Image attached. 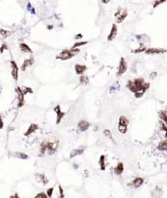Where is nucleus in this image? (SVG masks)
<instances>
[{"instance_id":"nucleus-6","label":"nucleus","mask_w":167,"mask_h":198,"mask_svg":"<svg viewBox=\"0 0 167 198\" xmlns=\"http://www.w3.org/2000/svg\"><path fill=\"white\" fill-rule=\"evenodd\" d=\"M128 69L127 66V63L125 60V58L121 57L119 61V65H118V68H117V77H121L123 74H124Z\"/></svg>"},{"instance_id":"nucleus-13","label":"nucleus","mask_w":167,"mask_h":198,"mask_svg":"<svg viewBox=\"0 0 167 198\" xmlns=\"http://www.w3.org/2000/svg\"><path fill=\"white\" fill-rule=\"evenodd\" d=\"M167 51L165 49L162 48H155V47H151V48H147L145 51V53L147 55H158V54H163L165 53Z\"/></svg>"},{"instance_id":"nucleus-9","label":"nucleus","mask_w":167,"mask_h":198,"mask_svg":"<svg viewBox=\"0 0 167 198\" xmlns=\"http://www.w3.org/2000/svg\"><path fill=\"white\" fill-rule=\"evenodd\" d=\"M11 76L16 82L18 81L19 79V67H18L16 61L11 60Z\"/></svg>"},{"instance_id":"nucleus-8","label":"nucleus","mask_w":167,"mask_h":198,"mask_svg":"<svg viewBox=\"0 0 167 198\" xmlns=\"http://www.w3.org/2000/svg\"><path fill=\"white\" fill-rule=\"evenodd\" d=\"M144 178H142V177H136L134 178V179H132V180L127 183V186L130 187V188H140L142 185L144 184Z\"/></svg>"},{"instance_id":"nucleus-18","label":"nucleus","mask_w":167,"mask_h":198,"mask_svg":"<svg viewBox=\"0 0 167 198\" xmlns=\"http://www.w3.org/2000/svg\"><path fill=\"white\" fill-rule=\"evenodd\" d=\"M38 127H39L38 125L35 124V123H32V124L28 127L27 131H26L25 132H24V136H29V135H31L32 134L35 133L37 131H38Z\"/></svg>"},{"instance_id":"nucleus-11","label":"nucleus","mask_w":167,"mask_h":198,"mask_svg":"<svg viewBox=\"0 0 167 198\" xmlns=\"http://www.w3.org/2000/svg\"><path fill=\"white\" fill-rule=\"evenodd\" d=\"M85 150H86L85 146H80V147L75 148V149H73V150L71 151L70 155H69V158L73 159V158L76 157L78 156L82 155V154L84 153V152H85Z\"/></svg>"},{"instance_id":"nucleus-37","label":"nucleus","mask_w":167,"mask_h":198,"mask_svg":"<svg viewBox=\"0 0 167 198\" xmlns=\"http://www.w3.org/2000/svg\"><path fill=\"white\" fill-rule=\"evenodd\" d=\"M27 8H28V10L29 11H31V13H35V11H34V9L32 8V6H31V4L30 3H28V7H27Z\"/></svg>"},{"instance_id":"nucleus-3","label":"nucleus","mask_w":167,"mask_h":198,"mask_svg":"<svg viewBox=\"0 0 167 198\" xmlns=\"http://www.w3.org/2000/svg\"><path fill=\"white\" fill-rule=\"evenodd\" d=\"M129 124H130V121L126 116H124V115L120 116L119 119H118V123H117V129H118V131L122 135L126 134L128 132Z\"/></svg>"},{"instance_id":"nucleus-23","label":"nucleus","mask_w":167,"mask_h":198,"mask_svg":"<svg viewBox=\"0 0 167 198\" xmlns=\"http://www.w3.org/2000/svg\"><path fill=\"white\" fill-rule=\"evenodd\" d=\"M20 50L22 53H33L32 49L30 48L26 43H21L20 44Z\"/></svg>"},{"instance_id":"nucleus-30","label":"nucleus","mask_w":167,"mask_h":198,"mask_svg":"<svg viewBox=\"0 0 167 198\" xmlns=\"http://www.w3.org/2000/svg\"><path fill=\"white\" fill-rule=\"evenodd\" d=\"M159 124H160V130H162V131H164V132L165 133V138H167V125L165 124V123H164L163 122H162V121H160Z\"/></svg>"},{"instance_id":"nucleus-28","label":"nucleus","mask_w":167,"mask_h":198,"mask_svg":"<svg viewBox=\"0 0 167 198\" xmlns=\"http://www.w3.org/2000/svg\"><path fill=\"white\" fill-rule=\"evenodd\" d=\"M15 156L17 158L21 159V160H27V159H29V156L27 155L26 153H24V152H16Z\"/></svg>"},{"instance_id":"nucleus-19","label":"nucleus","mask_w":167,"mask_h":198,"mask_svg":"<svg viewBox=\"0 0 167 198\" xmlns=\"http://www.w3.org/2000/svg\"><path fill=\"white\" fill-rule=\"evenodd\" d=\"M74 69H75V73L78 75H83V73L87 69V67L84 65H80L77 64L74 66Z\"/></svg>"},{"instance_id":"nucleus-32","label":"nucleus","mask_w":167,"mask_h":198,"mask_svg":"<svg viewBox=\"0 0 167 198\" xmlns=\"http://www.w3.org/2000/svg\"><path fill=\"white\" fill-rule=\"evenodd\" d=\"M21 89H22V91H23V92H24V95H26L27 94H32L33 92H34L33 90H32V88L28 87V86H23V87H22Z\"/></svg>"},{"instance_id":"nucleus-16","label":"nucleus","mask_w":167,"mask_h":198,"mask_svg":"<svg viewBox=\"0 0 167 198\" xmlns=\"http://www.w3.org/2000/svg\"><path fill=\"white\" fill-rule=\"evenodd\" d=\"M34 64V59L32 58V57H31V58H28V59H26V60H24V62H23V64L21 65V71L24 72V71H25V70L27 69L28 67L32 66Z\"/></svg>"},{"instance_id":"nucleus-12","label":"nucleus","mask_w":167,"mask_h":198,"mask_svg":"<svg viewBox=\"0 0 167 198\" xmlns=\"http://www.w3.org/2000/svg\"><path fill=\"white\" fill-rule=\"evenodd\" d=\"M91 124L90 122L86 120H81L78 123V129L79 130L80 132H85L90 128Z\"/></svg>"},{"instance_id":"nucleus-4","label":"nucleus","mask_w":167,"mask_h":198,"mask_svg":"<svg viewBox=\"0 0 167 198\" xmlns=\"http://www.w3.org/2000/svg\"><path fill=\"white\" fill-rule=\"evenodd\" d=\"M47 153L48 155H54L57 152L59 148V140H47Z\"/></svg>"},{"instance_id":"nucleus-42","label":"nucleus","mask_w":167,"mask_h":198,"mask_svg":"<svg viewBox=\"0 0 167 198\" xmlns=\"http://www.w3.org/2000/svg\"><path fill=\"white\" fill-rule=\"evenodd\" d=\"M101 2L104 3V4H107L110 2V0H101Z\"/></svg>"},{"instance_id":"nucleus-36","label":"nucleus","mask_w":167,"mask_h":198,"mask_svg":"<svg viewBox=\"0 0 167 198\" xmlns=\"http://www.w3.org/2000/svg\"><path fill=\"white\" fill-rule=\"evenodd\" d=\"M9 34L8 31H7V30H4V29H0V34H1L3 37H6L8 36Z\"/></svg>"},{"instance_id":"nucleus-29","label":"nucleus","mask_w":167,"mask_h":198,"mask_svg":"<svg viewBox=\"0 0 167 198\" xmlns=\"http://www.w3.org/2000/svg\"><path fill=\"white\" fill-rule=\"evenodd\" d=\"M58 197L59 198H65V190L60 184L58 185Z\"/></svg>"},{"instance_id":"nucleus-22","label":"nucleus","mask_w":167,"mask_h":198,"mask_svg":"<svg viewBox=\"0 0 167 198\" xmlns=\"http://www.w3.org/2000/svg\"><path fill=\"white\" fill-rule=\"evenodd\" d=\"M157 148L160 152H167V139L160 141L157 144Z\"/></svg>"},{"instance_id":"nucleus-2","label":"nucleus","mask_w":167,"mask_h":198,"mask_svg":"<svg viewBox=\"0 0 167 198\" xmlns=\"http://www.w3.org/2000/svg\"><path fill=\"white\" fill-rule=\"evenodd\" d=\"M80 52L79 48H71V49H65V50L61 51L57 55L56 59L60 60H68L73 58L74 56L78 55Z\"/></svg>"},{"instance_id":"nucleus-26","label":"nucleus","mask_w":167,"mask_h":198,"mask_svg":"<svg viewBox=\"0 0 167 198\" xmlns=\"http://www.w3.org/2000/svg\"><path fill=\"white\" fill-rule=\"evenodd\" d=\"M89 78L85 75H81L79 78V83L82 86H87L89 84Z\"/></svg>"},{"instance_id":"nucleus-20","label":"nucleus","mask_w":167,"mask_h":198,"mask_svg":"<svg viewBox=\"0 0 167 198\" xmlns=\"http://www.w3.org/2000/svg\"><path fill=\"white\" fill-rule=\"evenodd\" d=\"M47 152V141H42L40 144L39 149H38V156L43 157Z\"/></svg>"},{"instance_id":"nucleus-7","label":"nucleus","mask_w":167,"mask_h":198,"mask_svg":"<svg viewBox=\"0 0 167 198\" xmlns=\"http://www.w3.org/2000/svg\"><path fill=\"white\" fill-rule=\"evenodd\" d=\"M16 94H17V100H18V104H17V107L18 108H22L24 104H25V100H24V94L21 89V87L20 86H17V87L15 89Z\"/></svg>"},{"instance_id":"nucleus-39","label":"nucleus","mask_w":167,"mask_h":198,"mask_svg":"<svg viewBox=\"0 0 167 198\" xmlns=\"http://www.w3.org/2000/svg\"><path fill=\"white\" fill-rule=\"evenodd\" d=\"M3 126H4V123H3V121L1 115H0V129H3Z\"/></svg>"},{"instance_id":"nucleus-41","label":"nucleus","mask_w":167,"mask_h":198,"mask_svg":"<svg viewBox=\"0 0 167 198\" xmlns=\"http://www.w3.org/2000/svg\"><path fill=\"white\" fill-rule=\"evenodd\" d=\"M9 198H20V196L18 193H14L13 195H11Z\"/></svg>"},{"instance_id":"nucleus-33","label":"nucleus","mask_w":167,"mask_h":198,"mask_svg":"<svg viewBox=\"0 0 167 198\" xmlns=\"http://www.w3.org/2000/svg\"><path fill=\"white\" fill-rule=\"evenodd\" d=\"M34 198H49L48 196L45 191H40V193H37L34 196Z\"/></svg>"},{"instance_id":"nucleus-5","label":"nucleus","mask_w":167,"mask_h":198,"mask_svg":"<svg viewBox=\"0 0 167 198\" xmlns=\"http://www.w3.org/2000/svg\"><path fill=\"white\" fill-rule=\"evenodd\" d=\"M128 16V12L126 9H122L121 8H119L115 12L114 16L116 17V23L121 24L125 21V19Z\"/></svg>"},{"instance_id":"nucleus-15","label":"nucleus","mask_w":167,"mask_h":198,"mask_svg":"<svg viewBox=\"0 0 167 198\" xmlns=\"http://www.w3.org/2000/svg\"><path fill=\"white\" fill-rule=\"evenodd\" d=\"M117 35V26L116 24H113L112 25V28H111L110 33L108 34V37H107V40L108 42H111L115 39V38Z\"/></svg>"},{"instance_id":"nucleus-10","label":"nucleus","mask_w":167,"mask_h":198,"mask_svg":"<svg viewBox=\"0 0 167 198\" xmlns=\"http://www.w3.org/2000/svg\"><path fill=\"white\" fill-rule=\"evenodd\" d=\"M54 112L56 114V121H55V123L58 125L61 122V121L63 120V118L65 116V113H64L62 109L60 108V105H56L55 108H54Z\"/></svg>"},{"instance_id":"nucleus-34","label":"nucleus","mask_w":167,"mask_h":198,"mask_svg":"<svg viewBox=\"0 0 167 198\" xmlns=\"http://www.w3.org/2000/svg\"><path fill=\"white\" fill-rule=\"evenodd\" d=\"M53 193H54V187H51V188H48L46 191V193L48 196L49 198H52L53 196Z\"/></svg>"},{"instance_id":"nucleus-38","label":"nucleus","mask_w":167,"mask_h":198,"mask_svg":"<svg viewBox=\"0 0 167 198\" xmlns=\"http://www.w3.org/2000/svg\"><path fill=\"white\" fill-rule=\"evenodd\" d=\"M157 72H152V73H150L149 77H150L151 79H154V78H155L157 77Z\"/></svg>"},{"instance_id":"nucleus-25","label":"nucleus","mask_w":167,"mask_h":198,"mask_svg":"<svg viewBox=\"0 0 167 198\" xmlns=\"http://www.w3.org/2000/svg\"><path fill=\"white\" fill-rule=\"evenodd\" d=\"M103 134H104V135L105 136V137L108 138V139H110L111 141H112L113 143L115 144V139H114L113 136V134H112V132H111L108 129H104V131H103Z\"/></svg>"},{"instance_id":"nucleus-14","label":"nucleus","mask_w":167,"mask_h":198,"mask_svg":"<svg viewBox=\"0 0 167 198\" xmlns=\"http://www.w3.org/2000/svg\"><path fill=\"white\" fill-rule=\"evenodd\" d=\"M35 178L38 183H41L43 185H47L49 183V180L45 174L43 173H36L35 174Z\"/></svg>"},{"instance_id":"nucleus-17","label":"nucleus","mask_w":167,"mask_h":198,"mask_svg":"<svg viewBox=\"0 0 167 198\" xmlns=\"http://www.w3.org/2000/svg\"><path fill=\"white\" fill-rule=\"evenodd\" d=\"M124 170H125L124 164L120 162L117 163L113 168V172L116 175H121L123 174V172H124Z\"/></svg>"},{"instance_id":"nucleus-43","label":"nucleus","mask_w":167,"mask_h":198,"mask_svg":"<svg viewBox=\"0 0 167 198\" xmlns=\"http://www.w3.org/2000/svg\"><path fill=\"white\" fill-rule=\"evenodd\" d=\"M73 165V168H74V169H78V165H77V164H75V163H74Z\"/></svg>"},{"instance_id":"nucleus-1","label":"nucleus","mask_w":167,"mask_h":198,"mask_svg":"<svg viewBox=\"0 0 167 198\" xmlns=\"http://www.w3.org/2000/svg\"><path fill=\"white\" fill-rule=\"evenodd\" d=\"M126 87L130 91L134 93L135 98L139 99L143 97L146 91L150 88V83L146 82L143 78H138L134 80H128Z\"/></svg>"},{"instance_id":"nucleus-21","label":"nucleus","mask_w":167,"mask_h":198,"mask_svg":"<svg viewBox=\"0 0 167 198\" xmlns=\"http://www.w3.org/2000/svg\"><path fill=\"white\" fill-rule=\"evenodd\" d=\"M99 165H100V169L102 171H104L106 170V156L101 155L99 159Z\"/></svg>"},{"instance_id":"nucleus-35","label":"nucleus","mask_w":167,"mask_h":198,"mask_svg":"<svg viewBox=\"0 0 167 198\" xmlns=\"http://www.w3.org/2000/svg\"><path fill=\"white\" fill-rule=\"evenodd\" d=\"M165 1H166V0H155V1H154V3H153V8H155L158 7L159 5L162 4V3H165Z\"/></svg>"},{"instance_id":"nucleus-27","label":"nucleus","mask_w":167,"mask_h":198,"mask_svg":"<svg viewBox=\"0 0 167 198\" xmlns=\"http://www.w3.org/2000/svg\"><path fill=\"white\" fill-rule=\"evenodd\" d=\"M147 50V47L144 44H142V43H140L139 44V48H136L134 49V50H132L131 52L132 53H134V54H138V53H141V52H145V51Z\"/></svg>"},{"instance_id":"nucleus-40","label":"nucleus","mask_w":167,"mask_h":198,"mask_svg":"<svg viewBox=\"0 0 167 198\" xmlns=\"http://www.w3.org/2000/svg\"><path fill=\"white\" fill-rule=\"evenodd\" d=\"M5 49H7V46H6V44H5V43H3V46L1 47H0V52H3V51L5 50Z\"/></svg>"},{"instance_id":"nucleus-24","label":"nucleus","mask_w":167,"mask_h":198,"mask_svg":"<svg viewBox=\"0 0 167 198\" xmlns=\"http://www.w3.org/2000/svg\"><path fill=\"white\" fill-rule=\"evenodd\" d=\"M159 117L162 122H163L165 124L167 125V111L165 110H160L159 112Z\"/></svg>"},{"instance_id":"nucleus-31","label":"nucleus","mask_w":167,"mask_h":198,"mask_svg":"<svg viewBox=\"0 0 167 198\" xmlns=\"http://www.w3.org/2000/svg\"><path fill=\"white\" fill-rule=\"evenodd\" d=\"M88 43L87 41H82V42H78L76 43H74L73 46L72 47V48H78L82 46H84V45H86Z\"/></svg>"}]
</instances>
